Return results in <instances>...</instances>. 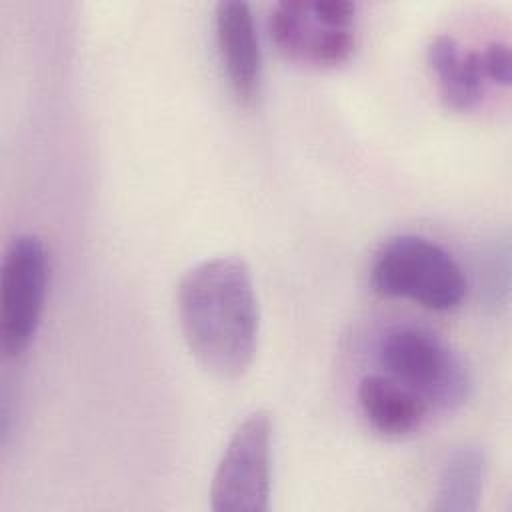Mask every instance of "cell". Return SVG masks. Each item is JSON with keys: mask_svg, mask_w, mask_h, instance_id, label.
Returning a JSON list of instances; mask_svg holds the SVG:
<instances>
[{"mask_svg": "<svg viewBox=\"0 0 512 512\" xmlns=\"http://www.w3.org/2000/svg\"><path fill=\"white\" fill-rule=\"evenodd\" d=\"M376 360L428 408L456 410L472 392V378L462 356L434 330L394 324L376 340Z\"/></svg>", "mask_w": 512, "mask_h": 512, "instance_id": "7a4b0ae2", "label": "cell"}, {"mask_svg": "<svg viewBox=\"0 0 512 512\" xmlns=\"http://www.w3.org/2000/svg\"><path fill=\"white\" fill-rule=\"evenodd\" d=\"M356 4L346 0H284L268 14V32L286 58L328 68L344 64L356 48Z\"/></svg>", "mask_w": 512, "mask_h": 512, "instance_id": "277c9868", "label": "cell"}, {"mask_svg": "<svg viewBox=\"0 0 512 512\" xmlns=\"http://www.w3.org/2000/svg\"><path fill=\"white\" fill-rule=\"evenodd\" d=\"M184 342L196 362L218 378H240L258 346V300L248 264L216 256L192 266L178 286Z\"/></svg>", "mask_w": 512, "mask_h": 512, "instance_id": "6da1fadb", "label": "cell"}, {"mask_svg": "<svg viewBox=\"0 0 512 512\" xmlns=\"http://www.w3.org/2000/svg\"><path fill=\"white\" fill-rule=\"evenodd\" d=\"M480 60H482V70L488 80V84L496 86H508L510 84V46L508 42L492 40L480 50Z\"/></svg>", "mask_w": 512, "mask_h": 512, "instance_id": "8fae6325", "label": "cell"}, {"mask_svg": "<svg viewBox=\"0 0 512 512\" xmlns=\"http://www.w3.org/2000/svg\"><path fill=\"white\" fill-rule=\"evenodd\" d=\"M374 290L412 300L428 310L458 308L468 292L464 270L440 244L418 234H400L380 246L370 268Z\"/></svg>", "mask_w": 512, "mask_h": 512, "instance_id": "3957f363", "label": "cell"}, {"mask_svg": "<svg viewBox=\"0 0 512 512\" xmlns=\"http://www.w3.org/2000/svg\"><path fill=\"white\" fill-rule=\"evenodd\" d=\"M272 478V418L258 410L228 438L218 460L210 500L214 512H264Z\"/></svg>", "mask_w": 512, "mask_h": 512, "instance_id": "5b68a950", "label": "cell"}, {"mask_svg": "<svg viewBox=\"0 0 512 512\" xmlns=\"http://www.w3.org/2000/svg\"><path fill=\"white\" fill-rule=\"evenodd\" d=\"M216 42L234 96L242 104L254 102L262 86V52L246 2L224 0L216 4Z\"/></svg>", "mask_w": 512, "mask_h": 512, "instance_id": "52a82bcc", "label": "cell"}, {"mask_svg": "<svg viewBox=\"0 0 512 512\" xmlns=\"http://www.w3.org/2000/svg\"><path fill=\"white\" fill-rule=\"evenodd\" d=\"M356 398L366 422L388 438L416 432L430 412L420 396L384 372L362 376Z\"/></svg>", "mask_w": 512, "mask_h": 512, "instance_id": "9c48e42d", "label": "cell"}, {"mask_svg": "<svg viewBox=\"0 0 512 512\" xmlns=\"http://www.w3.org/2000/svg\"><path fill=\"white\" fill-rule=\"evenodd\" d=\"M426 60L448 108L468 112L480 104L488 86L480 50H468L452 34H436L426 46Z\"/></svg>", "mask_w": 512, "mask_h": 512, "instance_id": "ba28073f", "label": "cell"}, {"mask_svg": "<svg viewBox=\"0 0 512 512\" xmlns=\"http://www.w3.org/2000/svg\"><path fill=\"white\" fill-rule=\"evenodd\" d=\"M48 272V252L40 236L12 238L0 268V344L8 356H20L38 332Z\"/></svg>", "mask_w": 512, "mask_h": 512, "instance_id": "8992f818", "label": "cell"}, {"mask_svg": "<svg viewBox=\"0 0 512 512\" xmlns=\"http://www.w3.org/2000/svg\"><path fill=\"white\" fill-rule=\"evenodd\" d=\"M486 480V454L478 446L456 448L440 468L432 510L474 512L478 510Z\"/></svg>", "mask_w": 512, "mask_h": 512, "instance_id": "30bf717a", "label": "cell"}]
</instances>
